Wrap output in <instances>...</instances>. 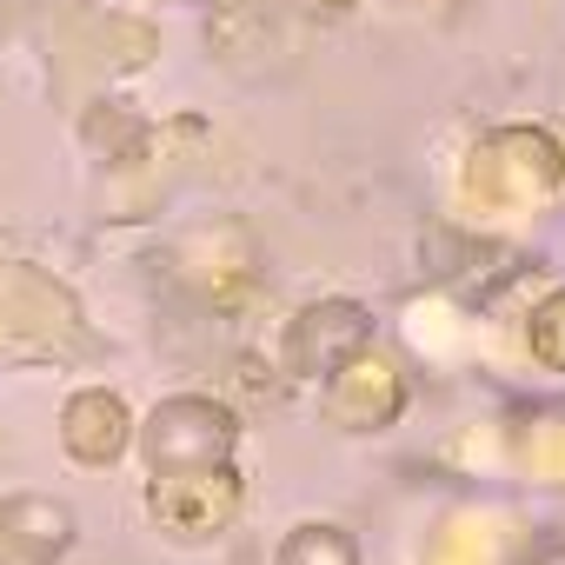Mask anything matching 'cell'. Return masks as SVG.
<instances>
[{
	"label": "cell",
	"mask_w": 565,
	"mask_h": 565,
	"mask_svg": "<svg viewBox=\"0 0 565 565\" xmlns=\"http://www.w3.org/2000/svg\"><path fill=\"white\" fill-rule=\"evenodd\" d=\"M532 353H539L545 366H558V373H565V294H558V300H545V307L532 313Z\"/></svg>",
	"instance_id": "8992f818"
},
{
	"label": "cell",
	"mask_w": 565,
	"mask_h": 565,
	"mask_svg": "<svg viewBox=\"0 0 565 565\" xmlns=\"http://www.w3.org/2000/svg\"><path fill=\"white\" fill-rule=\"evenodd\" d=\"M239 505V472L213 466V472H180V479H153V519L173 539H213Z\"/></svg>",
	"instance_id": "7a4b0ae2"
},
{
	"label": "cell",
	"mask_w": 565,
	"mask_h": 565,
	"mask_svg": "<svg viewBox=\"0 0 565 565\" xmlns=\"http://www.w3.org/2000/svg\"><path fill=\"white\" fill-rule=\"evenodd\" d=\"M279 565H360L353 539L340 525H300L287 545H279Z\"/></svg>",
	"instance_id": "5b68a950"
},
{
	"label": "cell",
	"mask_w": 565,
	"mask_h": 565,
	"mask_svg": "<svg viewBox=\"0 0 565 565\" xmlns=\"http://www.w3.org/2000/svg\"><path fill=\"white\" fill-rule=\"evenodd\" d=\"M67 452L87 459V466H107L127 452V413L114 393H81L67 406Z\"/></svg>",
	"instance_id": "277c9868"
},
{
	"label": "cell",
	"mask_w": 565,
	"mask_h": 565,
	"mask_svg": "<svg viewBox=\"0 0 565 565\" xmlns=\"http://www.w3.org/2000/svg\"><path fill=\"white\" fill-rule=\"evenodd\" d=\"M366 347V313L360 307H313L307 320H294L287 333V360L300 373H347V353Z\"/></svg>",
	"instance_id": "3957f363"
},
{
	"label": "cell",
	"mask_w": 565,
	"mask_h": 565,
	"mask_svg": "<svg viewBox=\"0 0 565 565\" xmlns=\"http://www.w3.org/2000/svg\"><path fill=\"white\" fill-rule=\"evenodd\" d=\"M233 413L213 406V399H167L140 446H147V466L153 479H180V472H213V466H233Z\"/></svg>",
	"instance_id": "6da1fadb"
}]
</instances>
